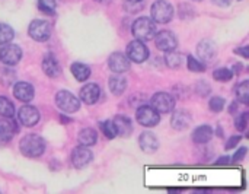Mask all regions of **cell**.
<instances>
[{
    "label": "cell",
    "mask_w": 249,
    "mask_h": 194,
    "mask_svg": "<svg viewBox=\"0 0 249 194\" xmlns=\"http://www.w3.org/2000/svg\"><path fill=\"white\" fill-rule=\"evenodd\" d=\"M19 149L22 155L28 158H38L44 154L45 151V142L39 135H26L20 139L19 142Z\"/></svg>",
    "instance_id": "obj_1"
},
{
    "label": "cell",
    "mask_w": 249,
    "mask_h": 194,
    "mask_svg": "<svg viewBox=\"0 0 249 194\" xmlns=\"http://www.w3.org/2000/svg\"><path fill=\"white\" fill-rule=\"evenodd\" d=\"M133 35L140 39V41H149L153 39L156 35V23L153 22V19L150 18H139L134 20L133 26H131Z\"/></svg>",
    "instance_id": "obj_2"
},
{
    "label": "cell",
    "mask_w": 249,
    "mask_h": 194,
    "mask_svg": "<svg viewBox=\"0 0 249 194\" xmlns=\"http://www.w3.org/2000/svg\"><path fill=\"white\" fill-rule=\"evenodd\" d=\"M155 23H168L174 18V6L166 0H156L150 9Z\"/></svg>",
    "instance_id": "obj_3"
},
{
    "label": "cell",
    "mask_w": 249,
    "mask_h": 194,
    "mask_svg": "<svg viewBox=\"0 0 249 194\" xmlns=\"http://www.w3.org/2000/svg\"><path fill=\"white\" fill-rule=\"evenodd\" d=\"M51 32H53L51 23L48 20H44V19H35L28 26L29 37L35 41H39V42L47 41L51 37Z\"/></svg>",
    "instance_id": "obj_4"
},
{
    "label": "cell",
    "mask_w": 249,
    "mask_h": 194,
    "mask_svg": "<svg viewBox=\"0 0 249 194\" xmlns=\"http://www.w3.org/2000/svg\"><path fill=\"white\" fill-rule=\"evenodd\" d=\"M55 104H57V107L63 113H69V114H73V113H76L80 108L79 99L71 92H69L66 89H61V91L57 92V95H55Z\"/></svg>",
    "instance_id": "obj_5"
},
{
    "label": "cell",
    "mask_w": 249,
    "mask_h": 194,
    "mask_svg": "<svg viewBox=\"0 0 249 194\" xmlns=\"http://www.w3.org/2000/svg\"><path fill=\"white\" fill-rule=\"evenodd\" d=\"M150 107L159 114H168L175 108V98L168 92H156L150 99Z\"/></svg>",
    "instance_id": "obj_6"
},
{
    "label": "cell",
    "mask_w": 249,
    "mask_h": 194,
    "mask_svg": "<svg viewBox=\"0 0 249 194\" xmlns=\"http://www.w3.org/2000/svg\"><path fill=\"white\" fill-rule=\"evenodd\" d=\"M22 58V50L16 44H3L0 45V61L6 66H15Z\"/></svg>",
    "instance_id": "obj_7"
},
{
    "label": "cell",
    "mask_w": 249,
    "mask_h": 194,
    "mask_svg": "<svg viewBox=\"0 0 249 194\" xmlns=\"http://www.w3.org/2000/svg\"><path fill=\"white\" fill-rule=\"evenodd\" d=\"M125 56L133 63H143L149 57V48L146 47V44L143 41L134 39L127 45V54Z\"/></svg>",
    "instance_id": "obj_8"
},
{
    "label": "cell",
    "mask_w": 249,
    "mask_h": 194,
    "mask_svg": "<svg viewBox=\"0 0 249 194\" xmlns=\"http://www.w3.org/2000/svg\"><path fill=\"white\" fill-rule=\"evenodd\" d=\"M136 120L139 121V124L144 126V127H155L159 124L160 121V116L156 110H153L149 105H142L137 113H136Z\"/></svg>",
    "instance_id": "obj_9"
},
{
    "label": "cell",
    "mask_w": 249,
    "mask_h": 194,
    "mask_svg": "<svg viewBox=\"0 0 249 194\" xmlns=\"http://www.w3.org/2000/svg\"><path fill=\"white\" fill-rule=\"evenodd\" d=\"M153 39H155L156 48H158V50H160V51H163V53H166V51H172V50H175V48H177V45H178V39H177V37H175L171 31H166V29L156 32V35H155V38H153Z\"/></svg>",
    "instance_id": "obj_10"
},
{
    "label": "cell",
    "mask_w": 249,
    "mask_h": 194,
    "mask_svg": "<svg viewBox=\"0 0 249 194\" xmlns=\"http://www.w3.org/2000/svg\"><path fill=\"white\" fill-rule=\"evenodd\" d=\"M18 124L12 120V117L0 118V145H6L12 140V137L18 133Z\"/></svg>",
    "instance_id": "obj_11"
},
{
    "label": "cell",
    "mask_w": 249,
    "mask_h": 194,
    "mask_svg": "<svg viewBox=\"0 0 249 194\" xmlns=\"http://www.w3.org/2000/svg\"><path fill=\"white\" fill-rule=\"evenodd\" d=\"M130 60L125 54L115 51L109 56L108 58V67L109 70H112L114 73H124L130 69Z\"/></svg>",
    "instance_id": "obj_12"
},
{
    "label": "cell",
    "mask_w": 249,
    "mask_h": 194,
    "mask_svg": "<svg viewBox=\"0 0 249 194\" xmlns=\"http://www.w3.org/2000/svg\"><path fill=\"white\" fill-rule=\"evenodd\" d=\"M92 158L93 156H92L90 149H88V146H83V145L74 148L71 152V164L76 168H85L86 165L90 164Z\"/></svg>",
    "instance_id": "obj_13"
},
{
    "label": "cell",
    "mask_w": 249,
    "mask_h": 194,
    "mask_svg": "<svg viewBox=\"0 0 249 194\" xmlns=\"http://www.w3.org/2000/svg\"><path fill=\"white\" fill-rule=\"evenodd\" d=\"M39 111L35 108V107H32V105H23L20 110H19V113H18V118H19V121L23 124V126H26V127H32V126H35L38 121H39Z\"/></svg>",
    "instance_id": "obj_14"
},
{
    "label": "cell",
    "mask_w": 249,
    "mask_h": 194,
    "mask_svg": "<svg viewBox=\"0 0 249 194\" xmlns=\"http://www.w3.org/2000/svg\"><path fill=\"white\" fill-rule=\"evenodd\" d=\"M13 95L20 102H31L35 95V89L28 82H16L13 85Z\"/></svg>",
    "instance_id": "obj_15"
},
{
    "label": "cell",
    "mask_w": 249,
    "mask_h": 194,
    "mask_svg": "<svg viewBox=\"0 0 249 194\" xmlns=\"http://www.w3.org/2000/svg\"><path fill=\"white\" fill-rule=\"evenodd\" d=\"M193 123V117L191 114L187 111V110H178L172 114V118H171V124L175 130L178 132H184L187 130Z\"/></svg>",
    "instance_id": "obj_16"
},
{
    "label": "cell",
    "mask_w": 249,
    "mask_h": 194,
    "mask_svg": "<svg viewBox=\"0 0 249 194\" xmlns=\"http://www.w3.org/2000/svg\"><path fill=\"white\" fill-rule=\"evenodd\" d=\"M42 70L48 78H53V79L61 76V73H63L61 66L58 63V60L54 57V54H45L44 56V58H42Z\"/></svg>",
    "instance_id": "obj_17"
},
{
    "label": "cell",
    "mask_w": 249,
    "mask_h": 194,
    "mask_svg": "<svg viewBox=\"0 0 249 194\" xmlns=\"http://www.w3.org/2000/svg\"><path fill=\"white\" fill-rule=\"evenodd\" d=\"M139 145L144 154H155L159 148V140L152 132H144L139 137Z\"/></svg>",
    "instance_id": "obj_18"
},
{
    "label": "cell",
    "mask_w": 249,
    "mask_h": 194,
    "mask_svg": "<svg viewBox=\"0 0 249 194\" xmlns=\"http://www.w3.org/2000/svg\"><path fill=\"white\" fill-rule=\"evenodd\" d=\"M99 97H101V88L96 83H88L86 86H83L80 89V99H82V102H85L88 105L98 102Z\"/></svg>",
    "instance_id": "obj_19"
},
{
    "label": "cell",
    "mask_w": 249,
    "mask_h": 194,
    "mask_svg": "<svg viewBox=\"0 0 249 194\" xmlns=\"http://www.w3.org/2000/svg\"><path fill=\"white\" fill-rule=\"evenodd\" d=\"M197 56L203 60V61H212L216 57V45L213 41L210 39H203L198 42L197 45Z\"/></svg>",
    "instance_id": "obj_20"
},
{
    "label": "cell",
    "mask_w": 249,
    "mask_h": 194,
    "mask_svg": "<svg viewBox=\"0 0 249 194\" xmlns=\"http://www.w3.org/2000/svg\"><path fill=\"white\" fill-rule=\"evenodd\" d=\"M112 124L115 127L117 136H121V137H130L131 136V133H133V123H131L130 118H127L124 116H117L112 120Z\"/></svg>",
    "instance_id": "obj_21"
},
{
    "label": "cell",
    "mask_w": 249,
    "mask_h": 194,
    "mask_svg": "<svg viewBox=\"0 0 249 194\" xmlns=\"http://www.w3.org/2000/svg\"><path fill=\"white\" fill-rule=\"evenodd\" d=\"M214 136V130L212 126L209 124H203L200 127H197L194 132H193V140L198 145H204V143H209Z\"/></svg>",
    "instance_id": "obj_22"
},
{
    "label": "cell",
    "mask_w": 249,
    "mask_h": 194,
    "mask_svg": "<svg viewBox=\"0 0 249 194\" xmlns=\"http://www.w3.org/2000/svg\"><path fill=\"white\" fill-rule=\"evenodd\" d=\"M108 86H109V91L115 95V97H120L124 94V91L127 89V79L124 76H121V73H117L114 76L109 78L108 80Z\"/></svg>",
    "instance_id": "obj_23"
},
{
    "label": "cell",
    "mask_w": 249,
    "mask_h": 194,
    "mask_svg": "<svg viewBox=\"0 0 249 194\" xmlns=\"http://www.w3.org/2000/svg\"><path fill=\"white\" fill-rule=\"evenodd\" d=\"M77 139H79V143L83 146H93L98 142V133H96V130L88 127V129H83L79 132Z\"/></svg>",
    "instance_id": "obj_24"
},
{
    "label": "cell",
    "mask_w": 249,
    "mask_h": 194,
    "mask_svg": "<svg viewBox=\"0 0 249 194\" xmlns=\"http://www.w3.org/2000/svg\"><path fill=\"white\" fill-rule=\"evenodd\" d=\"M71 73L79 82H85L90 76V67L85 63H73L71 64Z\"/></svg>",
    "instance_id": "obj_25"
},
{
    "label": "cell",
    "mask_w": 249,
    "mask_h": 194,
    "mask_svg": "<svg viewBox=\"0 0 249 194\" xmlns=\"http://www.w3.org/2000/svg\"><path fill=\"white\" fill-rule=\"evenodd\" d=\"M13 116H15L13 102L6 97H0V117H13Z\"/></svg>",
    "instance_id": "obj_26"
},
{
    "label": "cell",
    "mask_w": 249,
    "mask_h": 194,
    "mask_svg": "<svg viewBox=\"0 0 249 194\" xmlns=\"http://www.w3.org/2000/svg\"><path fill=\"white\" fill-rule=\"evenodd\" d=\"M165 61H166L168 67H171V69H179L181 64H182V57H181L179 53H175L172 50V51H166Z\"/></svg>",
    "instance_id": "obj_27"
},
{
    "label": "cell",
    "mask_w": 249,
    "mask_h": 194,
    "mask_svg": "<svg viewBox=\"0 0 249 194\" xmlns=\"http://www.w3.org/2000/svg\"><path fill=\"white\" fill-rule=\"evenodd\" d=\"M236 98L242 104H249V82L244 80L236 86Z\"/></svg>",
    "instance_id": "obj_28"
},
{
    "label": "cell",
    "mask_w": 249,
    "mask_h": 194,
    "mask_svg": "<svg viewBox=\"0 0 249 194\" xmlns=\"http://www.w3.org/2000/svg\"><path fill=\"white\" fill-rule=\"evenodd\" d=\"M13 37H15L13 28L7 23H0V45L10 42L13 39Z\"/></svg>",
    "instance_id": "obj_29"
},
{
    "label": "cell",
    "mask_w": 249,
    "mask_h": 194,
    "mask_svg": "<svg viewBox=\"0 0 249 194\" xmlns=\"http://www.w3.org/2000/svg\"><path fill=\"white\" fill-rule=\"evenodd\" d=\"M36 4H38V9L45 15L55 13V7H57L55 0H36Z\"/></svg>",
    "instance_id": "obj_30"
},
{
    "label": "cell",
    "mask_w": 249,
    "mask_h": 194,
    "mask_svg": "<svg viewBox=\"0 0 249 194\" xmlns=\"http://www.w3.org/2000/svg\"><path fill=\"white\" fill-rule=\"evenodd\" d=\"M16 80V73L15 70H12L10 67H4L0 70V82L4 86H9L10 83H13Z\"/></svg>",
    "instance_id": "obj_31"
},
{
    "label": "cell",
    "mask_w": 249,
    "mask_h": 194,
    "mask_svg": "<svg viewBox=\"0 0 249 194\" xmlns=\"http://www.w3.org/2000/svg\"><path fill=\"white\" fill-rule=\"evenodd\" d=\"M99 129H101V132L105 135V137H107V139H114V137L117 136V133H115V127H114L112 121H109V120L101 121V123H99Z\"/></svg>",
    "instance_id": "obj_32"
},
{
    "label": "cell",
    "mask_w": 249,
    "mask_h": 194,
    "mask_svg": "<svg viewBox=\"0 0 249 194\" xmlns=\"http://www.w3.org/2000/svg\"><path fill=\"white\" fill-rule=\"evenodd\" d=\"M232 76H233L232 70L226 69V67H220V69L213 72V78L219 82H229L232 79Z\"/></svg>",
    "instance_id": "obj_33"
},
{
    "label": "cell",
    "mask_w": 249,
    "mask_h": 194,
    "mask_svg": "<svg viewBox=\"0 0 249 194\" xmlns=\"http://www.w3.org/2000/svg\"><path fill=\"white\" fill-rule=\"evenodd\" d=\"M187 64H188V69H190L191 72H196V73H200V72H204V70H206L204 63L198 61V60H197L196 57H193V56H190V57L187 58Z\"/></svg>",
    "instance_id": "obj_34"
},
{
    "label": "cell",
    "mask_w": 249,
    "mask_h": 194,
    "mask_svg": "<svg viewBox=\"0 0 249 194\" xmlns=\"http://www.w3.org/2000/svg\"><path fill=\"white\" fill-rule=\"evenodd\" d=\"M225 104H226V101H225L222 97H213V98L210 99V102H209V108H210L213 113H220V111H223Z\"/></svg>",
    "instance_id": "obj_35"
},
{
    "label": "cell",
    "mask_w": 249,
    "mask_h": 194,
    "mask_svg": "<svg viewBox=\"0 0 249 194\" xmlns=\"http://www.w3.org/2000/svg\"><path fill=\"white\" fill-rule=\"evenodd\" d=\"M248 116L249 113H242V114L238 116V118L235 120V127H236L239 132H245V130H247V126H248Z\"/></svg>",
    "instance_id": "obj_36"
},
{
    "label": "cell",
    "mask_w": 249,
    "mask_h": 194,
    "mask_svg": "<svg viewBox=\"0 0 249 194\" xmlns=\"http://www.w3.org/2000/svg\"><path fill=\"white\" fill-rule=\"evenodd\" d=\"M124 6H125V9H127L128 12L136 13V12H140V10H142L143 3H142V1H130V0H127Z\"/></svg>",
    "instance_id": "obj_37"
},
{
    "label": "cell",
    "mask_w": 249,
    "mask_h": 194,
    "mask_svg": "<svg viewBox=\"0 0 249 194\" xmlns=\"http://www.w3.org/2000/svg\"><path fill=\"white\" fill-rule=\"evenodd\" d=\"M196 91H197V94L200 97H207L210 94V86L206 82H198L197 86H196Z\"/></svg>",
    "instance_id": "obj_38"
},
{
    "label": "cell",
    "mask_w": 249,
    "mask_h": 194,
    "mask_svg": "<svg viewBox=\"0 0 249 194\" xmlns=\"http://www.w3.org/2000/svg\"><path fill=\"white\" fill-rule=\"evenodd\" d=\"M247 152H248V149H247L245 146H242V148H239V149H238V152L233 155V158H232V159H233L235 162H239V161H242V159L245 158Z\"/></svg>",
    "instance_id": "obj_39"
},
{
    "label": "cell",
    "mask_w": 249,
    "mask_h": 194,
    "mask_svg": "<svg viewBox=\"0 0 249 194\" xmlns=\"http://www.w3.org/2000/svg\"><path fill=\"white\" fill-rule=\"evenodd\" d=\"M241 139H242L241 136H232V137L228 140V143H226L225 148H226V149H233L235 146H238V143L241 142Z\"/></svg>",
    "instance_id": "obj_40"
},
{
    "label": "cell",
    "mask_w": 249,
    "mask_h": 194,
    "mask_svg": "<svg viewBox=\"0 0 249 194\" xmlns=\"http://www.w3.org/2000/svg\"><path fill=\"white\" fill-rule=\"evenodd\" d=\"M235 53H236V54H241V56H242V57H245V58H248L249 57L248 45H245V47H239V48H235Z\"/></svg>",
    "instance_id": "obj_41"
},
{
    "label": "cell",
    "mask_w": 249,
    "mask_h": 194,
    "mask_svg": "<svg viewBox=\"0 0 249 194\" xmlns=\"http://www.w3.org/2000/svg\"><path fill=\"white\" fill-rule=\"evenodd\" d=\"M214 4H217V6H220V7H226V6H229L231 3H232V0H212Z\"/></svg>",
    "instance_id": "obj_42"
},
{
    "label": "cell",
    "mask_w": 249,
    "mask_h": 194,
    "mask_svg": "<svg viewBox=\"0 0 249 194\" xmlns=\"http://www.w3.org/2000/svg\"><path fill=\"white\" fill-rule=\"evenodd\" d=\"M242 64L241 63H236V64H233V72L232 73H235V75H239L241 72H242Z\"/></svg>",
    "instance_id": "obj_43"
},
{
    "label": "cell",
    "mask_w": 249,
    "mask_h": 194,
    "mask_svg": "<svg viewBox=\"0 0 249 194\" xmlns=\"http://www.w3.org/2000/svg\"><path fill=\"white\" fill-rule=\"evenodd\" d=\"M229 162H231V158H229V156H226V158H225V156H223V158H219V161H217L219 165H225V164H229Z\"/></svg>",
    "instance_id": "obj_44"
},
{
    "label": "cell",
    "mask_w": 249,
    "mask_h": 194,
    "mask_svg": "<svg viewBox=\"0 0 249 194\" xmlns=\"http://www.w3.org/2000/svg\"><path fill=\"white\" fill-rule=\"evenodd\" d=\"M236 108H238V102H233V104H232V107L229 108V111H231V113H235V110H236Z\"/></svg>",
    "instance_id": "obj_45"
},
{
    "label": "cell",
    "mask_w": 249,
    "mask_h": 194,
    "mask_svg": "<svg viewBox=\"0 0 249 194\" xmlns=\"http://www.w3.org/2000/svg\"><path fill=\"white\" fill-rule=\"evenodd\" d=\"M95 1H98V3H104V1H107V0H95Z\"/></svg>",
    "instance_id": "obj_46"
},
{
    "label": "cell",
    "mask_w": 249,
    "mask_h": 194,
    "mask_svg": "<svg viewBox=\"0 0 249 194\" xmlns=\"http://www.w3.org/2000/svg\"><path fill=\"white\" fill-rule=\"evenodd\" d=\"M130 1H142V0H130Z\"/></svg>",
    "instance_id": "obj_47"
},
{
    "label": "cell",
    "mask_w": 249,
    "mask_h": 194,
    "mask_svg": "<svg viewBox=\"0 0 249 194\" xmlns=\"http://www.w3.org/2000/svg\"><path fill=\"white\" fill-rule=\"evenodd\" d=\"M194 1H201V0H194Z\"/></svg>",
    "instance_id": "obj_48"
}]
</instances>
